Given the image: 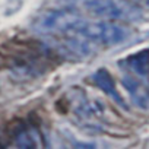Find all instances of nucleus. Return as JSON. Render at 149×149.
Returning a JSON list of instances; mask_svg holds the SVG:
<instances>
[{
  "mask_svg": "<svg viewBox=\"0 0 149 149\" xmlns=\"http://www.w3.org/2000/svg\"><path fill=\"white\" fill-rule=\"evenodd\" d=\"M85 8L89 13L107 21L132 24L143 21L140 6L130 0H85Z\"/></svg>",
  "mask_w": 149,
  "mask_h": 149,
  "instance_id": "f257e3e1",
  "label": "nucleus"
},
{
  "mask_svg": "<svg viewBox=\"0 0 149 149\" xmlns=\"http://www.w3.org/2000/svg\"><path fill=\"white\" fill-rule=\"evenodd\" d=\"M74 34L84 37L85 40H89L107 47H113V45H120L124 41H127L132 32L129 28L114 24L111 21L89 22L85 19Z\"/></svg>",
  "mask_w": 149,
  "mask_h": 149,
  "instance_id": "f03ea898",
  "label": "nucleus"
},
{
  "mask_svg": "<svg viewBox=\"0 0 149 149\" xmlns=\"http://www.w3.org/2000/svg\"><path fill=\"white\" fill-rule=\"evenodd\" d=\"M85 19L78 15L76 12H72L67 9H58V10H48L42 15H40L32 28L38 34H66V32H76L79 25Z\"/></svg>",
  "mask_w": 149,
  "mask_h": 149,
  "instance_id": "7ed1b4c3",
  "label": "nucleus"
},
{
  "mask_svg": "<svg viewBox=\"0 0 149 149\" xmlns=\"http://www.w3.org/2000/svg\"><path fill=\"white\" fill-rule=\"evenodd\" d=\"M89 79L94 82V85H95L97 88H100L104 94H107L108 97H111L117 104L124 105V101H123V98L120 97V94H118V91H117V88H116V82H114L113 76L110 74V72H108L107 69H100V70H97Z\"/></svg>",
  "mask_w": 149,
  "mask_h": 149,
  "instance_id": "20e7f679",
  "label": "nucleus"
},
{
  "mask_svg": "<svg viewBox=\"0 0 149 149\" xmlns=\"http://www.w3.org/2000/svg\"><path fill=\"white\" fill-rule=\"evenodd\" d=\"M121 81H123L124 88L130 94L133 104L142 110H148L149 108V91L140 82H137V79L132 76H123Z\"/></svg>",
  "mask_w": 149,
  "mask_h": 149,
  "instance_id": "39448f33",
  "label": "nucleus"
},
{
  "mask_svg": "<svg viewBox=\"0 0 149 149\" xmlns=\"http://www.w3.org/2000/svg\"><path fill=\"white\" fill-rule=\"evenodd\" d=\"M127 66L132 72H134L137 76L145 78L149 73V51H140L134 56H130L127 58Z\"/></svg>",
  "mask_w": 149,
  "mask_h": 149,
  "instance_id": "423d86ee",
  "label": "nucleus"
},
{
  "mask_svg": "<svg viewBox=\"0 0 149 149\" xmlns=\"http://www.w3.org/2000/svg\"><path fill=\"white\" fill-rule=\"evenodd\" d=\"M134 2L139 5V6H142V8H146V9H149V0H134Z\"/></svg>",
  "mask_w": 149,
  "mask_h": 149,
  "instance_id": "0eeeda50",
  "label": "nucleus"
}]
</instances>
